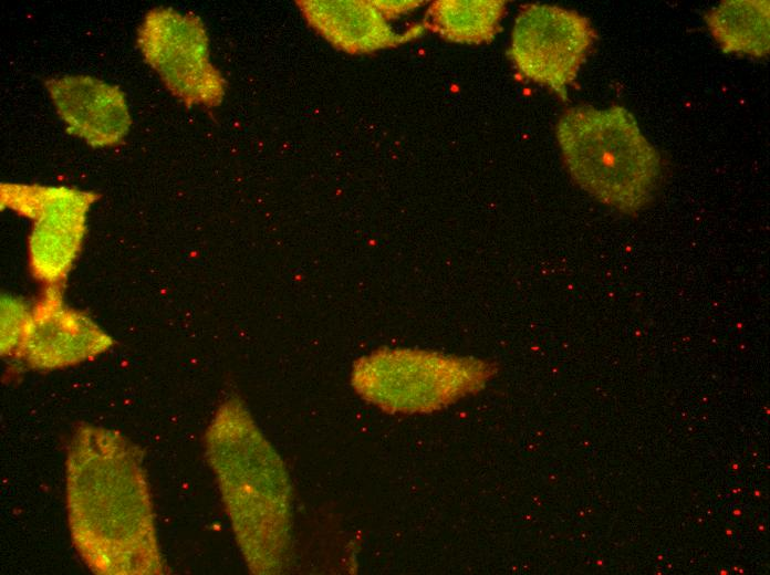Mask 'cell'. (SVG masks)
<instances>
[{"instance_id":"obj_7","label":"cell","mask_w":770,"mask_h":575,"mask_svg":"<svg viewBox=\"0 0 770 575\" xmlns=\"http://www.w3.org/2000/svg\"><path fill=\"white\" fill-rule=\"evenodd\" d=\"M595 36L576 11L528 4L514 20L508 55L521 76L566 100Z\"/></svg>"},{"instance_id":"obj_13","label":"cell","mask_w":770,"mask_h":575,"mask_svg":"<svg viewBox=\"0 0 770 575\" xmlns=\"http://www.w3.org/2000/svg\"><path fill=\"white\" fill-rule=\"evenodd\" d=\"M30 310L20 300L2 296L1 300V353L17 354Z\"/></svg>"},{"instance_id":"obj_14","label":"cell","mask_w":770,"mask_h":575,"mask_svg":"<svg viewBox=\"0 0 770 575\" xmlns=\"http://www.w3.org/2000/svg\"><path fill=\"white\" fill-rule=\"evenodd\" d=\"M374 3L382 11V13L389 19H394L400 14H404L419 6L420 1H378L375 0Z\"/></svg>"},{"instance_id":"obj_8","label":"cell","mask_w":770,"mask_h":575,"mask_svg":"<svg viewBox=\"0 0 770 575\" xmlns=\"http://www.w3.org/2000/svg\"><path fill=\"white\" fill-rule=\"evenodd\" d=\"M62 291L63 285L45 286L30 310L17 355L33 368L76 365L113 345L87 315L64 304Z\"/></svg>"},{"instance_id":"obj_12","label":"cell","mask_w":770,"mask_h":575,"mask_svg":"<svg viewBox=\"0 0 770 575\" xmlns=\"http://www.w3.org/2000/svg\"><path fill=\"white\" fill-rule=\"evenodd\" d=\"M504 12L501 0H438L430 4L425 25L448 41L480 44L493 39Z\"/></svg>"},{"instance_id":"obj_4","label":"cell","mask_w":770,"mask_h":575,"mask_svg":"<svg viewBox=\"0 0 770 575\" xmlns=\"http://www.w3.org/2000/svg\"><path fill=\"white\" fill-rule=\"evenodd\" d=\"M495 372L485 359L383 348L355 362L351 383L363 399L387 412H430L480 390Z\"/></svg>"},{"instance_id":"obj_10","label":"cell","mask_w":770,"mask_h":575,"mask_svg":"<svg viewBox=\"0 0 770 575\" xmlns=\"http://www.w3.org/2000/svg\"><path fill=\"white\" fill-rule=\"evenodd\" d=\"M298 7L306 22L334 48L350 54H367L394 48L418 36V24L396 33L374 1L303 0Z\"/></svg>"},{"instance_id":"obj_5","label":"cell","mask_w":770,"mask_h":575,"mask_svg":"<svg viewBox=\"0 0 770 575\" xmlns=\"http://www.w3.org/2000/svg\"><path fill=\"white\" fill-rule=\"evenodd\" d=\"M145 62L187 107L218 106L226 81L211 63L209 39L199 17L157 6L146 12L136 31Z\"/></svg>"},{"instance_id":"obj_11","label":"cell","mask_w":770,"mask_h":575,"mask_svg":"<svg viewBox=\"0 0 770 575\" xmlns=\"http://www.w3.org/2000/svg\"><path fill=\"white\" fill-rule=\"evenodd\" d=\"M707 28L726 53L766 58L770 50L768 0H727L705 15Z\"/></svg>"},{"instance_id":"obj_2","label":"cell","mask_w":770,"mask_h":575,"mask_svg":"<svg viewBox=\"0 0 770 575\" xmlns=\"http://www.w3.org/2000/svg\"><path fill=\"white\" fill-rule=\"evenodd\" d=\"M238 544L254 573H274L289 543L290 485L283 464L238 398L227 399L206 436Z\"/></svg>"},{"instance_id":"obj_6","label":"cell","mask_w":770,"mask_h":575,"mask_svg":"<svg viewBox=\"0 0 770 575\" xmlns=\"http://www.w3.org/2000/svg\"><path fill=\"white\" fill-rule=\"evenodd\" d=\"M98 197L64 186L0 184L1 207L32 221L30 269L45 286L63 285L82 248L87 211Z\"/></svg>"},{"instance_id":"obj_1","label":"cell","mask_w":770,"mask_h":575,"mask_svg":"<svg viewBox=\"0 0 770 575\" xmlns=\"http://www.w3.org/2000/svg\"><path fill=\"white\" fill-rule=\"evenodd\" d=\"M66 499L74 546L94 573H163L141 457L123 436L91 425L75 430L66 459Z\"/></svg>"},{"instance_id":"obj_3","label":"cell","mask_w":770,"mask_h":575,"mask_svg":"<svg viewBox=\"0 0 770 575\" xmlns=\"http://www.w3.org/2000/svg\"><path fill=\"white\" fill-rule=\"evenodd\" d=\"M555 134L572 179L603 205L635 216L655 198L663 159L626 108L571 107Z\"/></svg>"},{"instance_id":"obj_9","label":"cell","mask_w":770,"mask_h":575,"mask_svg":"<svg viewBox=\"0 0 770 575\" xmlns=\"http://www.w3.org/2000/svg\"><path fill=\"white\" fill-rule=\"evenodd\" d=\"M44 85L65 129L92 147L121 144L132 125L119 86L89 74L48 79Z\"/></svg>"}]
</instances>
